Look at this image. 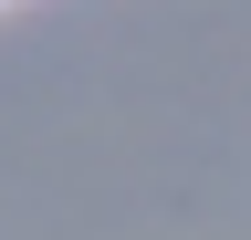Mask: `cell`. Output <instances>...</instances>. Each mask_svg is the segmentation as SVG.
Segmentation results:
<instances>
[]
</instances>
